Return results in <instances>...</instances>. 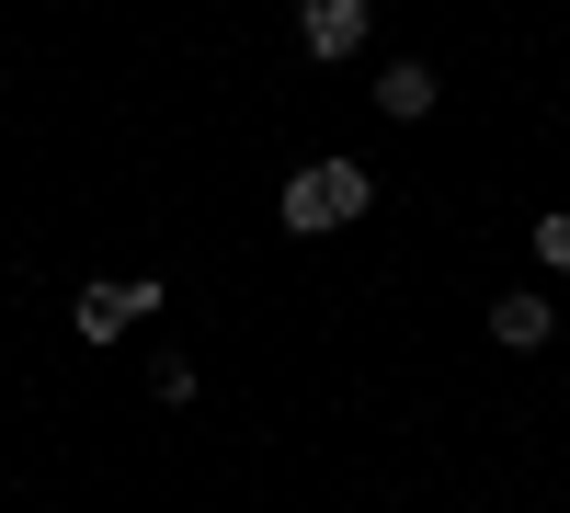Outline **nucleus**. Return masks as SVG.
Masks as SVG:
<instances>
[{"label": "nucleus", "mask_w": 570, "mask_h": 513, "mask_svg": "<svg viewBox=\"0 0 570 513\" xmlns=\"http://www.w3.org/2000/svg\"><path fill=\"white\" fill-rule=\"evenodd\" d=\"M365 206H376V171L365 160H297L285 195H274V217L297 228V240H331V228H354Z\"/></svg>", "instance_id": "nucleus-1"}, {"label": "nucleus", "mask_w": 570, "mask_h": 513, "mask_svg": "<svg viewBox=\"0 0 570 513\" xmlns=\"http://www.w3.org/2000/svg\"><path fill=\"white\" fill-rule=\"evenodd\" d=\"M297 46L320 69H354L365 46H376V0H297Z\"/></svg>", "instance_id": "nucleus-2"}, {"label": "nucleus", "mask_w": 570, "mask_h": 513, "mask_svg": "<svg viewBox=\"0 0 570 513\" xmlns=\"http://www.w3.org/2000/svg\"><path fill=\"white\" fill-rule=\"evenodd\" d=\"M491 343H502V354H548V343H559V297H548V286H502V297H491Z\"/></svg>", "instance_id": "nucleus-3"}, {"label": "nucleus", "mask_w": 570, "mask_h": 513, "mask_svg": "<svg viewBox=\"0 0 570 513\" xmlns=\"http://www.w3.org/2000/svg\"><path fill=\"white\" fill-rule=\"evenodd\" d=\"M434 103H445L434 58H376V115L389 126H434Z\"/></svg>", "instance_id": "nucleus-4"}, {"label": "nucleus", "mask_w": 570, "mask_h": 513, "mask_svg": "<svg viewBox=\"0 0 570 513\" xmlns=\"http://www.w3.org/2000/svg\"><path fill=\"white\" fill-rule=\"evenodd\" d=\"M69 332H80L91 354H115V343L137 332V308H126V274H91V286H69Z\"/></svg>", "instance_id": "nucleus-5"}, {"label": "nucleus", "mask_w": 570, "mask_h": 513, "mask_svg": "<svg viewBox=\"0 0 570 513\" xmlns=\"http://www.w3.org/2000/svg\"><path fill=\"white\" fill-rule=\"evenodd\" d=\"M525 251H537V274H570V206H548V217L525 228Z\"/></svg>", "instance_id": "nucleus-6"}, {"label": "nucleus", "mask_w": 570, "mask_h": 513, "mask_svg": "<svg viewBox=\"0 0 570 513\" xmlns=\"http://www.w3.org/2000/svg\"><path fill=\"white\" fill-rule=\"evenodd\" d=\"M149 399H160V411H183V399H195V365L160 354V365H149Z\"/></svg>", "instance_id": "nucleus-7"}, {"label": "nucleus", "mask_w": 570, "mask_h": 513, "mask_svg": "<svg viewBox=\"0 0 570 513\" xmlns=\"http://www.w3.org/2000/svg\"><path fill=\"white\" fill-rule=\"evenodd\" d=\"M0 365H12V354H0Z\"/></svg>", "instance_id": "nucleus-8"}]
</instances>
